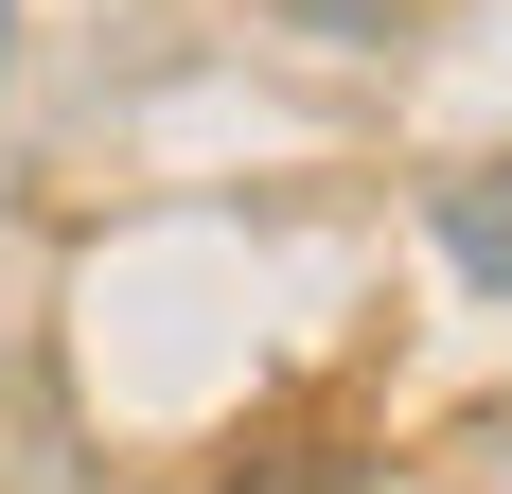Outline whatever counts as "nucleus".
I'll return each instance as SVG.
<instances>
[{"label": "nucleus", "mask_w": 512, "mask_h": 494, "mask_svg": "<svg viewBox=\"0 0 512 494\" xmlns=\"http://www.w3.org/2000/svg\"><path fill=\"white\" fill-rule=\"evenodd\" d=\"M424 247H442V265H460L477 300H512V159L442 177V195H424Z\"/></svg>", "instance_id": "1"}, {"label": "nucleus", "mask_w": 512, "mask_h": 494, "mask_svg": "<svg viewBox=\"0 0 512 494\" xmlns=\"http://www.w3.org/2000/svg\"><path fill=\"white\" fill-rule=\"evenodd\" d=\"M212 494H371V459H336V442H265V477L230 459Z\"/></svg>", "instance_id": "2"}, {"label": "nucleus", "mask_w": 512, "mask_h": 494, "mask_svg": "<svg viewBox=\"0 0 512 494\" xmlns=\"http://www.w3.org/2000/svg\"><path fill=\"white\" fill-rule=\"evenodd\" d=\"M283 18H301V36H371L389 0H283Z\"/></svg>", "instance_id": "3"}, {"label": "nucleus", "mask_w": 512, "mask_h": 494, "mask_svg": "<svg viewBox=\"0 0 512 494\" xmlns=\"http://www.w3.org/2000/svg\"><path fill=\"white\" fill-rule=\"evenodd\" d=\"M0 53H18V0H0Z\"/></svg>", "instance_id": "4"}]
</instances>
